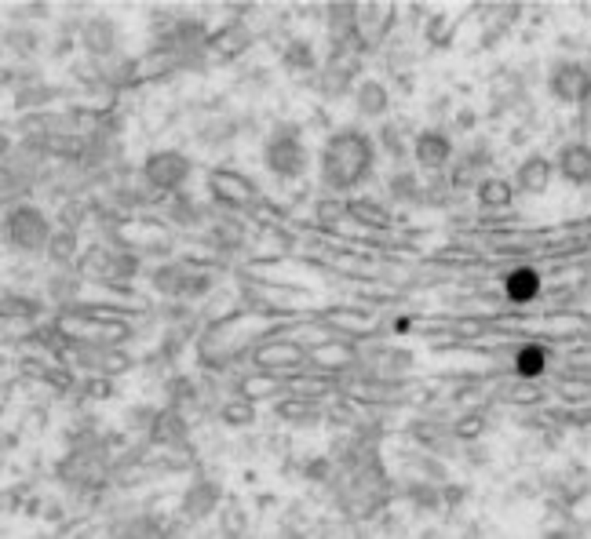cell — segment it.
<instances>
[{"mask_svg": "<svg viewBox=\"0 0 591 539\" xmlns=\"http://www.w3.org/2000/svg\"><path fill=\"white\" fill-rule=\"evenodd\" d=\"M369 164V142L365 139H340L332 149H329V157H325V171H329V179L336 186H351L354 175Z\"/></svg>", "mask_w": 591, "mask_h": 539, "instance_id": "cell-1", "label": "cell"}, {"mask_svg": "<svg viewBox=\"0 0 591 539\" xmlns=\"http://www.w3.org/2000/svg\"><path fill=\"white\" fill-rule=\"evenodd\" d=\"M270 168L274 171H285V175H296V171H303V164H307V157H303V149L296 146L292 139H278L270 146Z\"/></svg>", "mask_w": 591, "mask_h": 539, "instance_id": "cell-2", "label": "cell"}, {"mask_svg": "<svg viewBox=\"0 0 591 539\" xmlns=\"http://www.w3.org/2000/svg\"><path fill=\"white\" fill-rule=\"evenodd\" d=\"M8 233L15 237L18 244L33 248V244H40V241H44V219H40V215H33V211L26 208V211H18L15 219L8 223Z\"/></svg>", "mask_w": 591, "mask_h": 539, "instance_id": "cell-3", "label": "cell"}, {"mask_svg": "<svg viewBox=\"0 0 591 539\" xmlns=\"http://www.w3.org/2000/svg\"><path fill=\"white\" fill-rule=\"evenodd\" d=\"M537 292V273L533 270H518L508 277V295L515 299V303H525V299H533Z\"/></svg>", "mask_w": 591, "mask_h": 539, "instance_id": "cell-4", "label": "cell"}, {"mask_svg": "<svg viewBox=\"0 0 591 539\" xmlns=\"http://www.w3.org/2000/svg\"><path fill=\"white\" fill-rule=\"evenodd\" d=\"M183 171H186V164H183L179 157H172V154H168V157H157V161H150V175H154L157 182H164V186H172V182L183 175Z\"/></svg>", "mask_w": 591, "mask_h": 539, "instance_id": "cell-5", "label": "cell"}, {"mask_svg": "<svg viewBox=\"0 0 591 539\" xmlns=\"http://www.w3.org/2000/svg\"><path fill=\"white\" fill-rule=\"evenodd\" d=\"M544 368V350L540 347H525L522 354H518V372L522 376H533V372H540Z\"/></svg>", "mask_w": 591, "mask_h": 539, "instance_id": "cell-6", "label": "cell"}, {"mask_svg": "<svg viewBox=\"0 0 591 539\" xmlns=\"http://www.w3.org/2000/svg\"><path fill=\"white\" fill-rule=\"evenodd\" d=\"M522 179H525V186H530V190H540L544 179H547V164L544 161H530V164H525V171H522Z\"/></svg>", "mask_w": 591, "mask_h": 539, "instance_id": "cell-7", "label": "cell"}, {"mask_svg": "<svg viewBox=\"0 0 591 539\" xmlns=\"http://www.w3.org/2000/svg\"><path fill=\"white\" fill-rule=\"evenodd\" d=\"M420 149H424V161L427 164H438L441 157H446V142H438V139H424V146H420Z\"/></svg>", "mask_w": 591, "mask_h": 539, "instance_id": "cell-8", "label": "cell"}]
</instances>
